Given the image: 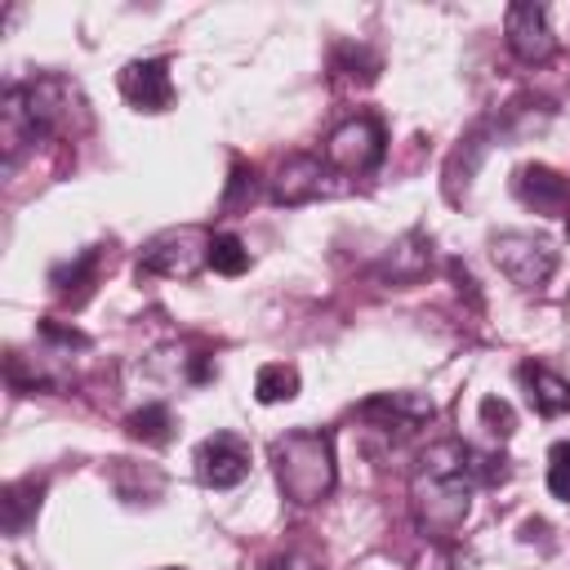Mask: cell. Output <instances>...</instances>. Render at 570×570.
I'll use <instances>...</instances> for the list:
<instances>
[{"mask_svg": "<svg viewBox=\"0 0 570 570\" xmlns=\"http://www.w3.org/2000/svg\"><path fill=\"white\" fill-rule=\"evenodd\" d=\"M476 454L463 441H432L410 472V512L428 539H450L472 512Z\"/></svg>", "mask_w": 570, "mask_h": 570, "instance_id": "obj_1", "label": "cell"}, {"mask_svg": "<svg viewBox=\"0 0 570 570\" xmlns=\"http://www.w3.org/2000/svg\"><path fill=\"white\" fill-rule=\"evenodd\" d=\"M272 472L281 494L294 508H312L321 503L334 481H338V463H334V436L321 428H294L285 436L272 441Z\"/></svg>", "mask_w": 570, "mask_h": 570, "instance_id": "obj_2", "label": "cell"}, {"mask_svg": "<svg viewBox=\"0 0 570 570\" xmlns=\"http://www.w3.org/2000/svg\"><path fill=\"white\" fill-rule=\"evenodd\" d=\"M18 94H22L36 129H40V138H49V134H80L89 125V102H85L80 85L67 80V76L49 71V76H36V80H18Z\"/></svg>", "mask_w": 570, "mask_h": 570, "instance_id": "obj_3", "label": "cell"}, {"mask_svg": "<svg viewBox=\"0 0 570 570\" xmlns=\"http://www.w3.org/2000/svg\"><path fill=\"white\" fill-rule=\"evenodd\" d=\"M209 232L196 223L183 227H165L156 236L142 240L138 249V272L147 276H165V281H191L200 267H209Z\"/></svg>", "mask_w": 570, "mask_h": 570, "instance_id": "obj_4", "label": "cell"}, {"mask_svg": "<svg viewBox=\"0 0 570 570\" xmlns=\"http://www.w3.org/2000/svg\"><path fill=\"white\" fill-rule=\"evenodd\" d=\"M494 267L517 285V289H543L557 272V245L548 236H534V232H494L485 240Z\"/></svg>", "mask_w": 570, "mask_h": 570, "instance_id": "obj_5", "label": "cell"}, {"mask_svg": "<svg viewBox=\"0 0 570 570\" xmlns=\"http://www.w3.org/2000/svg\"><path fill=\"white\" fill-rule=\"evenodd\" d=\"M383 151H387V138H383V125L374 116H347L343 125H334L325 134V165L334 174H347V178L379 169Z\"/></svg>", "mask_w": 570, "mask_h": 570, "instance_id": "obj_6", "label": "cell"}, {"mask_svg": "<svg viewBox=\"0 0 570 570\" xmlns=\"http://www.w3.org/2000/svg\"><path fill=\"white\" fill-rule=\"evenodd\" d=\"M334 191H338L334 169L325 165V156H312V151L285 156L272 174V200L276 205H312V200L334 196Z\"/></svg>", "mask_w": 570, "mask_h": 570, "instance_id": "obj_7", "label": "cell"}, {"mask_svg": "<svg viewBox=\"0 0 570 570\" xmlns=\"http://www.w3.org/2000/svg\"><path fill=\"white\" fill-rule=\"evenodd\" d=\"M503 40H508L512 58L525 62V67H543V62L557 58V36H552V22H548V9L543 4H530V0L508 4V13H503Z\"/></svg>", "mask_w": 570, "mask_h": 570, "instance_id": "obj_8", "label": "cell"}, {"mask_svg": "<svg viewBox=\"0 0 570 570\" xmlns=\"http://www.w3.org/2000/svg\"><path fill=\"white\" fill-rule=\"evenodd\" d=\"M249 476V441L236 432H214L196 445V481L209 490H232Z\"/></svg>", "mask_w": 570, "mask_h": 570, "instance_id": "obj_9", "label": "cell"}, {"mask_svg": "<svg viewBox=\"0 0 570 570\" xmlns=\"http://www.w3.org/2000/svg\"><path fill=\"white\" fill-rule=\"evenodd\" d=\"M432 414H436V405L423 392H374V396H365L356 405L361 423H370L374 432H396V436L423 428Z\"/></svg>", "mask_w": 570, "mask_h": 570, "instance_id": "obj_10", "label": "cell"}, {"mask_svg": "<svg viewBox=\"0 0 570 570\" xmlns=\"http://www.w3.org/2000/svg\"><path fill=\"white\" fill-rule=\"evenodd\" d=\"M494 142H499V120H476V125L459 138V147L445 156V178H441V187H445V200H450V205H459V200L468 196V187H472V178H476V169H481V160L490 156Z\"/></svg>", "mask_w": 570, "mask_h": 570, "instance_id": "obj_11", "label": "cell"}, {"mask_svg": "<svg viewBox=\"0 0 570 570\" xmlns=\"http://www.w3.org/2000/svg\"><path fill=\"white\" fill-rule=\"evenodd\" d=\"M120 94L134 111H169L174 107V76L165 58H134L120 67Z\"/></svg>", "mask_w": 570, "mask_h": 570, "instance_id": "obj_12", "label": "cell"}, {"mask_svg": "<svg viewBox=\"0 0 570 570\" xmlns=\"http://www.w3.org/2000/svg\"><path fill=\"white\" fill-rule=\"evenodd\" d=\"M428 272H432V236L423 227L401 232L379 263V281L387 285H419Z\"/></svg>", "mask_w": 570, "mask_h": 570, "instance_id": "obj_13", "label": "cell"}, {"mask_svg": "<svg viewBox=\"0 0 570 570\" xmlns=\"http://www.w3.org/2000/svg\"><path fill=\"white\" fill-rule=\"evenodd\" d=\"M512 191L521 205H530L534 214H548V218H561L570 205V183L552 165H521L512 174Z\"/></svg>", "mask_w": 570, "mask_h": 570, "instance_id": "obj_14", "label": "cell"}, {"mask_svg": "<svg viewBox=\"0 0 570 570\" xmlns=\"http://www.w3.org/2000/svg\"><path fill=\"white\" fill-rule=\"evenodd\" d=\"M36 142H40V129H36L18 85H4V94H0V156H4V165L13 169L18 156L31 151Z\"/></svg>", "mask_w": 570, "mask_h": 570, "instance_id": "obj_15", "label": "cell"}, {"mask_svg": "<svg viewBox=\"0 0 570 570\" xmlns=\"http://www.w3.org/2000/svg\"><path fill=\"white\" fill-rule=\"evenodd\" d=\"M517 383L525 387V401L534 405V414L557 419L570 410V379H561L557 370H548L543 361H521L517 365Z\"/></svg>", "mask_w": 570, "mask_h": 570, "instance_id": "obj_16", "label": "cell"}, {"mask_svg": "<svg viewBox=\"0 0 570 570\" xmlns=\"http://www.w3.org/2000/svg\"><path fill=\"white\" fill-rule=\"evenodd\" d=\"M98 272H102V249L94 245V249L76 254L71 263H58V267L49 272V285H53V294H58L62 303L80 307V303L94 294V285H98Z\"/></svg>", "mask_w": 570, "mask_h": 570, "instance_id": "obj_17", "label": "cell"}, {"mask_svg": "<svg viewBox=\"0 0 570 570\" xmlns=\"http://www.w3.org/2000/svg\"><path fill=\"white\" fill-rule=\"evenodd\" d=\"M40 494H45V476H22V481H9L4 485V494H0V521H4V534L9 539H18L31 525L36 508H40Z\"/></svg>", "mask_w": 570, "mask_h": 570, "instance_id": "obj_18", "label": "cell"}, {"mask_svg": "<svg viewBox=\"0 0 570 570\" xmlns=\"http://www.w3.org/2000/svg\"><path fill=\"white\" fill-rule=\"evenodd\" d=\"M338 76H347V80H361V85H370V80H379V71H383V58L370 49V45H361V40H338L334 45V62H330Z\"/></svg>", "mask_w": 570, "mask_h": 570, "instance_id": "obj_19", "label": "cell"}, {"mask_svg": "<svg viewBox=\"0 0 570 570\" xmlns=\"http://www.w3.org/2000/svg\"><path fill=\"white\" fill-rule=\"evenodd\" d=\"M125 428H129V436L142 441V445H165V441L174 436V410H169L165 401H151V405L134 410Z\"/></svg>", "mask_w": 570, "mask_h": 570, "instance_id": "obj_20", "label": "cell"}, {"mask_svg": "<svg viewBox=\"0 0 570 570\" xmlns=\"http://www.w3.org/2000/svg\"><path fill=\"white\" fill-rule=\"evenodd\" d=\"M254 396H258L263 405L294 401V396H298V370L285 365V361H267V365L254 374Z\"/></svg>", "mask_w": 570, "mask_h": 570, "instance_id": "obj_21", "label": "cell"}, {"mask_svg": "<svg viewBox=\"0 0 570 570\" xmlns=\"http://www.w3.org/2000/svg\"><path fill=\"white\" fill-rule=\"evenodd\" d=\"M209 267H214L218 276H240V272L249 267L245 240H240L236 232H214V240H209Z\"/></svg>", "mask_w": 570, "mask_h": 570, "instance_id": "obj_22", "label": "cell"}, {"mask_svg": "<svg viewBox=\"0 0 570 570\" xmlns=\"http://www.w3.org/2000/svg\"><path fill=\"white\" fill-rule=\"evenodd\" d=\"M254 200V165H245L240 156L232 160V183H227V196H223V214H236Z\"/></svg>", "mask_w": 570, "mask_h": 570, "instance_id": "obj_23", "label": "cell"}, {"mask_svg": "<svg viewBox=\"0 0 570 570\" xmlns=\"http://www.w3.org/2000/svg\"><path fill=\"white\" fill-rule=\"evenodd\" d=\"M548 490H552V499L570 503V441H557L548 450Z\"/></svg>", "mask_w": 570, "mask_h": 570, "instance_id": "obj_24", "label": "cell"}, {"mask_svg": "<svg viewBox=\"0 0 570 570\" xmlns=\"http://www.w3.org/2000/svg\"><path fill=\"white\" fill-rule=\"evenodd\" d=\"M481 423H485L499 441H508V436H512V428H517V414H512V405H508V401L485 396V401H481Z\"/></svg>", "mask_w": 570, "mask_h": 570, "instance_id": "obj_25", "label": "cell"}, {"mask_svg": "<svg viewBox=\"0 0 570 570\" xmlns=\"http://www.w3.org/2000/svg\"><path fill=\"white\" fill-rule=\"evenodd\" d=\"M267 570H321V566L312 557H303V552H281V557L267 561Z\"/></svg>", "mask_w": 570, "mask_h": 570, "instance_id": "obj_26", "label": "cell"}, {"mask_svg": "<svg viewBox=\"0 0 570 570\" xmlns=\"http://www.w3.org/2000/svg\"><path fill=\"white\" fill-rule=\"evenodd\" d=\"M169 570H183V566H169Z\"/></svg>", "mask_w": 570, "mask_h": 570, "instance_id": "obj_27", "label": "cell"}]
</instances>
